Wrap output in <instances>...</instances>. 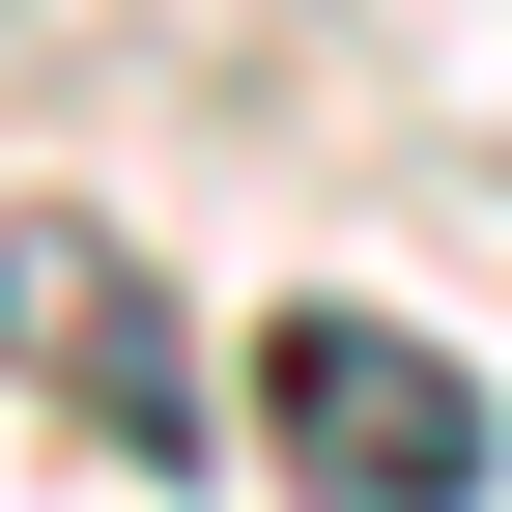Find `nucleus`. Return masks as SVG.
Instances as JSON below:
<instances>
[{"label":"nucleus","instance_id":"f257e3e1","mask_svg":"<svg viewBox=\"0 0 512 512\" xmlns=\"http://www.w3.org/2000/svg\"><path fill=\"white\" fill-rule=\"evenodd\" d=\"M256 427H285L313 512H484V484H512L484 370L427 342V313H370V285H285V313H256Z\"/></svg>","mask_w":512,"mask_h":512},{"label":"nucleus","instance_id":"f03ea898","mask_svg":"<svg viewBox=\"0 0 512 512\" xmlns=\"http://www.w3.org/2000/svg\"><path fill=\"white\" fill-rule=\"evenodd\" d=\"M0 370L86 399L114 456H200V370L143 342V256H114V228H0Z\"/></svg>","mask_w":512,"mask_h":512}]
</instances>
